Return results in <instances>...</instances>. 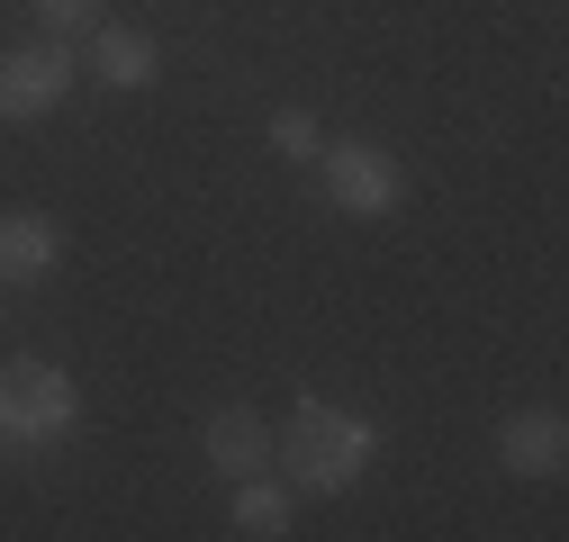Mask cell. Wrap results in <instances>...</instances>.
Instances as JSON below:
<instances>
[{"label":"cell","instance_id":"2","mask_svg":"<svg viewBox=\"0 0 569 542\" xmlns=\"http://www.w3.org/2000/svg\"><path fill=\"white\" fill-rule=\"evenodd\" d=\"M73 416H82V398L54 362H10L0 371V425H10V443H54V434H73Z\"/></svg>","mask_w":569,"mask_h":542},{"label":"cell","instance_id":"8","mask_svg":"<svg viewBox=\"0 0 569 542\" xmlns=\"http://www.w3.org/2000/svg\"><path fill=\"white\" fill-rule=\"evenodd\" d=\"M91 63H100V82L136 91V82H154V37H136V28H91Z\"/></svg>","mask_w":569,"mask_h":542},{"label":"cell","instance_id":"3","mask_svg":"<svg viewBox=\"0 0 569 542\" xmlns=\"http://www.w3.org/2000/svg\"><path fill=\"white\" fill-rule=\"evenodd\" d=\"M317 181H326L335 209H352V218H389L407 199V172L380 145H317Z\"/></svg>","mask_w":569,"mask_h":542},{"label":"cell","instance_id":"9","mask_svg":"<svg viewBox=\"0 0 569 542\" xmlns=\"http://www.w3.org/2000/svg\"><path fill=\"white\" fill-rule=\"evenodd\" d=\"M236 524L253 533V542H271V533H290V489H271L262 470L244 480V498H236Z\"/></svg>","mask_w":569,"mask_h":542},{"label":"cell","instance_id":"10","mask_svg":"<svg viewBox=\"0 0 569 542\" xmlns=\"http://www.w3.org/2000/svg\"><path fill=\"white\" fill-rule=\"evenodd\" d=\"M271 145L290 154V163H317L326 136H317V118H308V109H280V118H271Z\"/></svg>","mask_w":569,"mask_h":542},{"label":"cell","instance_id":"11","mask_svg":"<svg viewBox=\"0 0 569 542\" xmlns=\"http://www.w3.org/2000/svg\"><path fill=\"white\" fill-rule=\"evenodd\" d=\"M37 19H46L54 37H91V28H100V0H37Z\"/></svg>","mask_w":569,"mask_h":542},{"label":"cell","instance_id":"5","mask_svg":"<svg viewBox=\"0 0 569 542\" xmlns=\"http://www.w3.org/2000/svg\"><path fill=\"white\" fill-rule=\"evenodd\" d=\"M560 452H569V425L551 416V406H533V416H507V425H497V461L525 470V480L560 470Z\"/></svg>","mask_w":569,"mask_h":542},{"label":"cell","instance_id":"7","mask_svg":"<svg viewBox=\"0 0 569 542\" xmlns=\"http://www.w3.org/2000/svg\"><path fill=\"white\" fill-rule=\"evenodd\" d=\"M54 271V218H0V281H46Z\"/></svg>","mask_w":569,"mask_h":542},{"label":"cell","instance_id":"4","mask_svg":"<svg viewBox=\"0 0 569 542\" xmlns=\"http://www.w3.org/2000/svg\"><path fill=\"white\" fill-rule=\"evenodd\" d=\"M63 91H73V46H19L0 54V118H46Z\"/></svg>","mask_w":569,"mask_h":542},{"label":"cell","instance_id":"1","mask_svg":"<svg viewBox=\"0 0 569 542\" xmlns=\"http://www.w3.org/2000/svg\"><path fill=\"white\" fill-rule=\"evenodd\" d=\"M271 452L290 461V480H299L308 498H343V489L371 470L380 425H371V416H343V406H326V398H299V416L280 425V443H271Z\"/></svg>","mask_w":569,"mask_h":542},{"label":"cell","instance_id":"12","mask_svg":"<svg viewBox=\"0 0 569 542\" xmlns=\"http://www.w3.org/2000/svg\"><path fill=\"white\" fill-rule=\"evenodd\" d=\"M0 443H10V425H0Z\"/></svg>","mask_w":569,"mask_h":542},{"label":"cell","instance_id":"6","mask_svg":"<svg viewBox=\"0 0 569 542\" xmlns=\"http://www.w3.org/2000/svg\"><path fill=\"white\" fill-rule=\"evenodd\" d=\"M208 461H218L227 480H253V470L271 461V425L253 416V406H218V416H208Z\"/></svg>","mask_w":569,"mask_h":542}]
</instances>
